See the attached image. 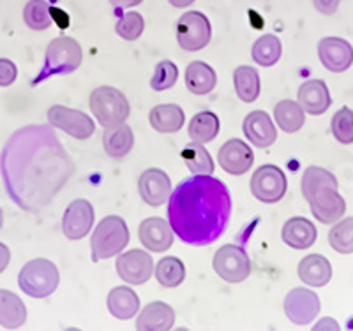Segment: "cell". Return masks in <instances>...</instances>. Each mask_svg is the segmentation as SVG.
<instances>
[{
  "instance_id": "obj_1",
  "label": "cell",
  "mask_w": 353,
  "mask_h": 331,
  "mask_svg": "<svg viewBox=\"0 0 353 331\" xmlns=\"http://www.w3.org/2000/svg\"><path fill=\"white\" fill-rule=\"evenodd\" d=\"M232 217V195L221 180L194 175L176 185L170 195L168 222L184 244H214L226 231Z\"/></svg>"
},
{
  "instance_id": "obj_5",
  "label": "cell",
  "mask_w": 353,
  "mask_h": 331,
  "mask_svg": "<svg viewBox=\"0 0 353 331\" xmlns=\"http://www.w3.org/2000/svg\"><path fill=\"white\" fill-rule=\"evenodd\" d=\"M90 109H92L94 118L99 122L103 127H112L117 124H124L128 120L131 108L129 100L119 88L113 87H97L90 94Z\"/></svg>"
},
{
  "instance_id": "obj_13",
  "label": "cell",
  "mask_w": 353,
  "mask_h": 331,
  "mask_svg": "<svg viewBox=\"0 0 353 331\" xmlns=\"http://www.w3.org/2000/svg\"><path fill=\"white\" fill-rule=\"evenodd\" d=\"M94 206L87 200H74L65 208L62 217V231L65 238L81 239L92 231L94 226Z\"/></svg>"
},
{
  "instance_id": "obj_26",
  "label": "cell",
  "mask_w": 353,
  "mask_h": 331,
  "mask_svg": "<svg viewBox=\"0 0 353 331\" xmlns=\"http://www.w3.org/2000/svg\"><path fill=\"white\" fill-rule=\"evenodd\" d=\"M217 76L216 71L209 64H205L201 60L191 62L185 69V87L194 96H205L210 94L216 88Z\"/></svg>"
},
{
  "instance_id": "obj_31",
  "label": "cell",
  "mask_w": 353,
  "mask_h": 331,
  "mask_svg": "<svg viewBox=\"0 0 353 331\" xmlns=\"http://www.w3.org/2000/svg\"><path fill=\"white\" fill-rule=\"evenodd\" d=\"M181 157L193 175H212L214 169H216L212 157L201 143H194L193 141V143L185 145Z\"/></svg>"
},
{
  "instance_id": "obj_39",
  "label": "cell",
  "mask_w": 353,
  "mask_h": 331,
  "mask_svg": "<svg viewBox=\"0 0 353 331\" xmlns=\"http://www.w3.org/2000/svg\"><path fill=\"white\" fill-rule=\"evenodd\" d=\"M143 28H145V20L140 12L137 11L125 12L124 17L117 21L115 25L117 34H119L124 41L140 39V36L143 34Z\"/></svg>"
},
{
  "instance_id": "obj_21",
  "label": "cell",
  "mask_w": 353,
  "mask_h": 331,
  "mask_svg": "<svg viewBox=\"0 0 353 331\" xmlns=\"http://www.w3.org/2000/svg\"><path fill=\"white\" fill-rule=\"evenodd\" d=\"M299 279L311 288H323L332 279V264L321 254H309L299 263Z\"/></svg>"
},
{
  "instance_id": "obj_2",
  "label": "cell",
  "mask_w": 353,
  "mask_h": 331,
  "mask_svg": "<svg viewBox=\"0 0 353 331\" xmlns=\"http://www.w3.org/2000/svg\"><path fill=\"white\" fill-rule=\"evenodd\" d=\"M129 244L128 224L122 217L108 215L97 224L90 238V254L94 263L121 254Z\"/></svg>"
},
{
  "instance_id": "obj_36",
  "label": "cell",
  "mask_w": 353,
  "mask_h": 331,
  "mask_svg": "<svg viewBox=\"0 0 353 331\" xmlns=\"http://www.w3.org/2000/svg\"><path fill=\"white\" fill-rule=\"evenodd\" d=\"M329 244L339 254L353 252V217L339 219L329 231Z\"/></svg>"
},
{
  "instance_id": "obj_42",
  "label": "cell",
  "mask_w": 353,
  "mask_h": 331,
  "mask_svg": "<svg viewBox=\"0 0 353 331\" xmlns=\"http://www.w3.org/2000/svg\"><path fill=\"white\" fill-rule=\"evenodd\" d=\"M9 261H11V250L8 248V245L0 242V273L9 266Z\"/></svg>"
},
{
  "instance_id": "obj_16",
  "label": "cell",
  "mask_w": 353,
  "mask_h": 331,
  "mask_svg": "<svg viewBox=\"0 0 353 331\" xmlns=\"http://www.w3.org/2000/svg\"><path fill=\"white\" fill-rule=\"evenodd\" d=\"M217 162L230 175L242 176L254 164V153L242 140H230L219 148Z\"/></svg>"
},
{
  "instance_id": "obj_19",
  "label": "cell",
  "mask_w": 353,
  "mask_h": 331,
  "mask_svg": "<svg viewBox=\"0 0 353 331\" xmlns=\"http://www.w3.org/2000/svg\"><path fill=\"white\" fill-rule=\"evenodd\" d=\"M299 104L309 115H323L332 104L329 88L321 80H309L299 88Z\"/></svg>"
},
{
  "instance_id": "obj_28",
  "label": "cell",
  "mask_w": 353,
  "mask_h": 331,
  "mask_svg": "<svg viewBox=\"0 0 353 331\" xmlns=\"http://www.w3.org/2000/svg\"><path fill=\"white\" fill-rule=\"evenodd\" d=\"M304 109L299 103L295 100H279L276 104V108H274V120H276V124L279 125L281 131H285L286 134H293V132L301 131L302 125L305 122V115Z\"/></svg>"
},
{
  "instance_id": "obj_34",
  "label": "cell",
  "mask_w": 353,
  "mask_h": 331,
  "mask_svg": "<svg viewBox=\"0 0 353 331\" xmlns=\"http://www.w3.org/2000/svg\"><path fill=\"white\" fill-rule=\"evenodd\" d=\"M23 21L36 32L46 30L53 23L52 8L46 0H28L23 9Z\"/></svg>"
},
{
  "instance_id": "obj_25",
  "label": "cell",
  "mask_w": 353,
  "mask_h": 331,
  "mask_svg": "<svg viewBox=\"0 0 353 331\" xmlns=\"http://www.w3.org/2000/svg\"><path fill=\"white\" fill-rule=\"evenodd\" d=\"M149 122L154 131L163 132V134H173L182 129L185 115L181 106H176V104H159L150 109Z\"/></svg>"
},
{
  "instance_id": "obj_3",
  "label": "cell",
  "mask_w": 353,
  "mask_h": 331,
  "mask_svg": "<svg viewBox=\"0 0 353 331\" xmlns=\"http://www.w3.org/2000/svg\"><path fill=\"white\" fill-rule=\"evenodd\" d=\"M83 58V52L78 41L72 37H57L46 48L43 71L37 74L36 83L44 81L46 78L57 76V74H69L77 71Z\"/></svg>"
},
{
  "instance_id": "obj_37",
  "label": "cell",
  "mask_w": 353,
  "mask_h": 331,
  "mask_svg": "<svg viewBox=\"0 0 353 331\" xmlns=\"http://www.w3.org/2000/svg\"><path fill=\"white\" fill-rule=\"evenodd\" d=\"M332 134L339 143L352 145L353 143V111L350 108H341L336 111L330 122Z\"/></svg>"
},
{
  "instance_id": "obj_32",
  "label": "cell",
  "mask_w": 353,
  "mask_h": 331,
  "mask_svg": "<svg viewBox=\"0 0 353 331\" xmlns=\"http://www.w3.org/2000/svg\"><path fill=\"white\" fill-rule=\"evenodd\" d=\"M283 46L279 37L274 34H265L253 44V60L261 67H272L281 58Z\"/></svg>"
},
{
  "instance_id": "obj_7",
  "label": "cell",
  "mask_w": 353,
  "mask_h": 331,
  "mask_svg": "<svg viewBox=\"0 0 353 331\" xmlns=\"http://www.w3.org/2000/svg\"><path fill=\"white\" fill-rule=\"evenodd\" d=\"M212 266L214 272L230 284L244 282L251 275V259H249L248 252L232 244L223 245L214 254Z\"/></svg>"
},
{
  "instance_id": "obj_23",
  "label": "cell",
  "mask_w": 353,
  "mask_h": 331,
  "mask_svg": "<svg viewBox=\"0 0 353 331\" xmlns=\"http://www.w3.org/2000/svg\"><path fill=\"white\" fill-rule=\"evenodd\" d=\"M103 147L112 159H124L134 147V134L128 124H117L105 127Z\"/></svg>"
},
{
  "instance_id": "obj_29",
  "label": "cell",
  "mask_w": 353,
  "mask_h": 331,
  "mask_svg": "<svg viewBox=\"0 0 353 331\" xmlns=\"http://www.w3.org/2000/svg\"><path fill=\"white\" fill-rule=\"evenodd\" d=\"M221 122L217 118L216 113L212 111H201L198 115H194L189 122V138L194 143H210L212 140H216V136L219 134Z\"/></svg>"
},
{
  "instance_id": "obj_44",
  "label": "cell",
  "mask_w": 353,
  "mask_h": 331,
  "mask_svg": "<svg viewBox=\"0 0 353 331\" xmlns=\"http://www.w3.org/2000/svg\"><path fill=\"white\" fill-rule=\"evenodd\" d=\"M196 0H170V4L173 6V8L176 9H184V8H189L191 4H194Z\"/></svg>"
},
{
  "instance_id": "obj_4",
  "label": "cell",
  "mask_w": 353,
  "mask_h": 331,
  "mask_svg": "<svg viewBox=\"0 0 353 331\" xmlns=\"http://www.w3.org/2000/svg\"><path fill=\"white\" fill-rule=\"evenodd\" d=\"M59 282H61L59 268L52 261L43 257L28 261L18 275L21 291L30 298H46L53 295L59 288Z\"/></svg>"
},
{
  "instance_id": "obj_38",
  "label": "cell",
  "mask_w": 353,
  "mask_h": 331,
  "mask_svg": "<svg viewBox=\"0 0 353 331\" xmlns=\"http://www.w3.org/2000/svg\"><path fill=\"white\" fill-rule=\"evenodd\" d=\"M179 80V69L173 62L170 60H163L156 65L152 74V80H150V88L156 90V92H163V90H168Z\"/></svg>"
},
{
  "instance_id": "obj_20",
  "label": "cell",
  "mask_w": 353,
  "mask_h": 331,
  "mask_svg": "<svg viewBox=\"0 0 353 331\" xmlns=\"http://www.w3.org/2000/svg\"><path fill=\"white\" fill-rule=\"evenodd\" d=\"M283 242L288 245L290 248H295V250H304V248L313 247L314 242H316V226H314L311 220H307L305 217H292L290 220H286L285 226H283Z\"/></svg>"
},
{
  "instance_id": "obj_24",
  "label": "cell",
  "mask_w": 353,
  "mask_h": 331,
  "mask_svg": "<svg viewBox=\"0 0 353 331\" xmlns=\"http://www.w3.org/2000/svg\"><path fill=\"white\" fill-rule=\"evenodd\" d=\"M106 305H108L110 314L115 319L129 321L140 310V298H138V295L131 288L119 286V288H113L110 291Z\"/></svg>"
},
{
  "instance_id": "obj_43",
  "label": "cell",
  "mask_w": 353,
  "mask_h": 331,
  "mask_svg": "<svg viewBox=\"0 0 353 331\" xmlns=\"http://www.w3.org/2000/svg\"><path fill=\"white\" fill-rule=\"evenodd\" d=\"M108 2L112 6H115V8L129 9V8H137V6H140L143 0H108Z\"/></svg>"
},
{
  "instance_id": "obj_45",
  "label": "cell",
  "mask_w": 353,
  "mask_h": 331,
  "mask_svg": "<svg viewBox=\"0 0 353 331\" xmlns=\"http://www.w3.org/2000/svg\"><path fill=\"white\" fill-rule=\"evenodd\" d=\"M2 222H4V212H2V208H0V228H2Z\"/></svg>"
},
{
  "instance_id": "obj_33",
  "label": "cell",
  "mask_w": 353,
  "mask_h": 331,
  "mask_svg": "<svg viewBox=\"0 0 353 331\" xmlns=\"http://www.w3.org/2000/svg\"><path fill=\"white\" fill-rule=\"evenodd\" d=\"M156 279L157 282L166 289H173L181 286L185 279V266L179 257H163L156 266Z\"/></svg>"
},
{
  "instance_id": "obj_40",
  "label": "cell",
  "mask_w": 353,
  "mask_h": 331,
  "mask_svg": "<svg viewBox=\"0 0 353 331\" xmlns=\"http://www.w3.org/2000/svg\"><path fill=\"white\" fill-rule=\"evenodd\" d=\"M18 67L11 60L0 58V87H9L17 81Z\"/></svg>"
},
{
  "instance_id": "obj_6",
  "label": "cell",
  "mask_w": 353,
  "mask_h": 331,
  "mask_svg": "<svg viewBox=\"0 0 353 331\" xmlns=\"http://www.w3.org/2000/svg\"><path fill=\"white\" fill-rule=\"evenodd\" d=\"M212 37L209 18L200 11H189L176 21V43L184 52H200Z\"/></svg>"
},
{
  "instance_id": "obj_35",
  "label": "cell",
  "mask_w": 353,
  "mask_h": 331,
  "mask_svg": "<svg viewBox=\"0 0 353 331\" xmlns=\"http://www.w3.org/2000/svg\"><path fill=\"white\" fill-rule=\"evenodd\" d=\"M302 194H304V200L307 201L318 189L321 187H339L337 184V178L330 171L323 168H318V166H309L307 169L302 175Z\"/></svg>"
},
{
  "instance_id": "obj_22",
  "label": "cell",
  "mask_w": 353,
  "mask_h": 331,
  "mask_svg": "<svg viewBox=\"0 0 353 331\" xmlns=\"http://www.w3.org/2000/svg\"><path fill=\"white\" fill-rule=\"evenodd\" d=\"M175 324V310L165 301H152L140 312L137 328L141 331H168Z\"/></svg>"
},
{
  "instance_id": "obj_18",
  "label": "cell",
  "mask_w": 353,
  "mask_h": 331,
  "mask_svg": "<svg viewBox=\"0 0 353 331\" xmlns=\"http://www.w3.org/2000/svg\"><path fill=\"white\" fill-rule=\"evenodd\" d=\"M242 129H244L248 140L258 148H269L277 140L276 124L265 111L249 113L244 118V127Z\"/></svg>"
},
{
  "instance_id": "obj_15",
  "label": "cell",
  "mask_w": 353,
  "mask_h": 331,
  "mask_svg": "<svg viewBox=\"0 0 353 331\" xmlns=\"http://www.w3.org/2000/svg\"><path fill=\"white\" fill-rule=\"evenodd\" d=\"M321 65L332 72H345L353 64V46L341 37H323L318 43Z\"/></svg>"
},
{
  "instance_id": "obj_8",
  "label": "cell",
  "mask_w": 353,
  "mask_h": 331,
  "mask_svg": "<svg viewBox=\"0 0 353 331\" xmlns=\"http://www.w3.org/2000/svg\"><path fill=\"white\" fill-rule=\"evenodd\" d=\"M288 189V182L281 169L274 164H263L254 171L251 178V192L258 201L274 204L281 201Z\"/></svg>"
},
{
  "instance_id": "obj_9",
  "label": "cell",
  "mask_w": 353,
  "mask_h": 331,
  "mask_svg": "<svg viewBox=\"0 0 353 331\" xmlns=\"http://www.w3.org/2000/svg\"><path fill=\"white\" fill-rule=\"evenodd\" d=\"M48 122L53 127L61 129V131L68 132L69 136L77 138V140H88L96 131V124L92 118L83 111H77V109L65 108L61 104L52 106L48 111Z\"/></svg>"
},
{
  "instance_id": "obj_11",
  "label": "cell",
  "mask_w": 353,
  "mask_h": 331,
  "mask_svg": "<svg viewBox=\"0 0 353 331\" xmlns=\"http://www.w3.org/2000/svg\"><path fill=\"white\" fill-rule=\"evenodd\" d=\"M115 268L124 282L131 284V286H141L152 277L154 261L149 252L132 248L124 254H119Z\"/></svg>"
},
{
  "instance_id": "obj_10",
  "label": "cell",
  "mask_w": 353,
  "mask_h": 331,
  "mask_svg": "<svg viewBox=\"0 0 353 331\" xmlns=\"http://www.w3.org/2000/svg\"><path fill=\"white\" fill-rule=\"evenodd\" d=\"M285 314L293 324L305 326L311 324L320 314V298L314 291L305 288H295L285 298Z\"/></svg>"
},
{
  "instance_id": "obj_27",
  "label": "cell",
  "mask_w": 353,
  "mask_h": 331,
  "mask_svg": "<svg viewBox=\"0 0 353 331\" xmlns=\"http://www.w3.org/2000/svg\"><path fill=\"white\" fill-rule=\"evenodd\" d=\"M25 321H27V307L20 296L0 289V326L14 330L23 326Z\"/></svg>"
},
{
  "instance_id": "obj_17",
  "label": "cell",
  "mask_w": 353,
  "mask_h": 331,
  "mask_svg": "<svg viewBox=\"0 0 353 331\" xmlns=\"http://www.w3.org/2000/svg\"><path fill=\"white\" fill-rule=\"evenodd\" d=\"M138 236L145 248L152 252H165L172 248L175 233L168 220L161 219V217H150L145 219L138 228Z\"/></svg>"
},
{
  "instance_id": "obj_12",
  "label": "cell",
  "mask_w": 353,
  "mask_h": 331,
  "mask_svg": "<svg viewBox=\"0 0 353 331\" xmlns=\"http://www.w3.org/2000/svg\"><path fill=\"white\" fill-rule=\"evenodd\" d=\"M311 213L321 224H336L346 212V201L337 187H321L307 200Z\"/></svg>"
},
{
  "instance_id": "obj_41",
  "label": "cell",
  "mask_w": 353,
  "mask_h": 331,
  "mask_svg": "<svg viewBox=\"0 0 353 331\" xmlns=\"http://www.w3.org/2000/svg\"><path fill=\"white\" fill-rule=\"evenodd\" d=\"M313 4L318 12L325 14V17H332L341 4V0H313Z\"/></svg>"
},
{
  "instance_id": "obj_14",
  "label": "cell",
  "mask_w": 353,
  "mask_h": 331,
  "mask_svg": "<svg viewBox=\"0 0 353 331\" xmlns=\"http://www.w3.org/2000/svg\"><path fill=\"white\" fill-rule=\"evenodd\" d=\"M138 192L149 206L159 208L172 195V180L163 169L150 168L141 173L138 180Z\"/></svg>"
},
{
  "instance_id": "obj_30",
  "label": "cell",
  "mask_w": 353,
  "mask_h": 331,
  "mask_svg": "<svg viewBox=\"0 0 353 331\" xmlns=\"http://www.w3.org/2000/svg\"><path fill=\"white\" fill-rule=\"evenodd\" d=\"M233 83H235V92L244 103H254L260 97V74L254 67L239 65L233 72Z\"/></svg>"
}]
</instances>
